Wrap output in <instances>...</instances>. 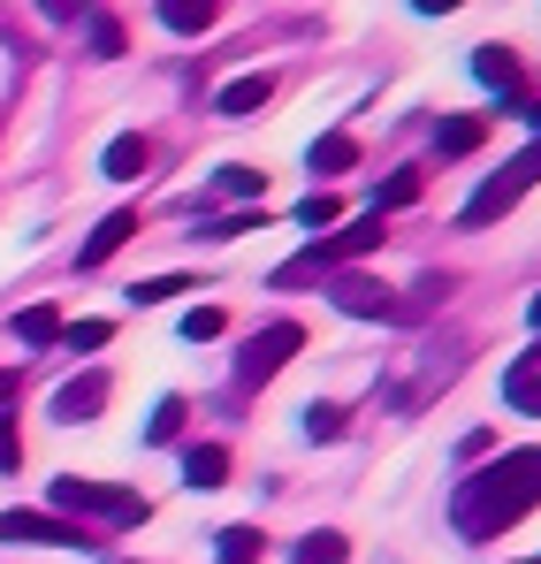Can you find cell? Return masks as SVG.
I'll return each instance as SVG.
<instances>
[{"instance_id":"obj_26","label":"cell","mask_w":541,"mask_h":564,"mask_svg":"<svg viewBox=\"0 0 541 564\" xmlns=\"http://www.w3.org/2000/svg\"><path fill=\"white\" fill-rule=\"evenodd\" d=\"M214 191H221V198H260V169H221Z\"/></svg>"},{"instance_id":"obj_18","label":"cell","mask_w":541,"mask_h":564,"mask_svg":"<svg viewBox=\"0 0 541 564\" xmlns=\"http://www.w3.org/2000/svg\"><path fill=\"white\" fill-rule=\"evenodd\" d=\"M15 336H23V344H62V313H54V305H23V313H15Z\"/></svg>"},{"instance_id":"obj_5","label":"cell","mask_w":541,"mask_h":564,"mask_svg":"<svg viewBox=\"0 0 541 564\" xmlns=\"http://www.w3.org/2000/svg\"><path fill=\"white\" fill-rule=\"evenodd\" d=\"M297 344H305V328H297V321H274V328H260V336L237 351V381H252V389H260V381H274L282 367H290V351H297Z\"/></svg>"},{"instance_id":"obj_8","label":"cell","mask_w":541,"mask_h":564,"mask_svg":"<svg viewBox=\"0 0 541 564\" xmlns=\"http://www.w3.org/2000/svg\"><path fill=\"white\" fill-rule=\"evenodd\" d=\"M504 404L541 420V344H534V351H519V359L504 367Z\"/></svg>"},{"instance_id":"obj_34","label":"cell","mask_w":541,"mask_h":564,"mask_svg":"<svg viewBox=\"0 0 541 564\" xmlns=\"http://www.w3.org/2000/svg\"><path fill=\"white\" fill-rule=\"evenodd\" d=\"M527 564H541V557H527Z\"/></svg>"},{"instance_id":"obj_3","label":"cell","mask_w":541,"mask_h":564,"mask_svg":"<svg viewBox=\"0 0 541 564\" xmlns=\"http://www.w3.org/2000/svg\"><path fill=\"white\" fill-rule=\"evenodd\" d=\"M153 503L138 496V488H115V480H77V473H62L54 480V519H107V527H138Z\"/></svg>"},{"instance_id":"obj_10","label":"cell","mask_w":541,"mask_h":564,"mask_svg":"<svg viewBox=\"0 0 541 564\" xmlns=\"http://www.w3.org/2000/svg\"><path fill=\"white\" fill-rule=\"evenodd\" d=\"M130 237H138V214H107V221L91 229L85 245H77V268H99V260H115Z\"/></svg>"},{"instance_id":"obj_1","label":"cell","mask_w":541,"mask_h":564,"mask_svg":"<svg viewBox=\"0 0 541 564\" xmlns=\"http://www.w3.org/2000/svg\"><path fill=\"white\" fill-rule=\"evenodd\" d=\"M541 503V451H504L496 466L465 473L451 496V527L465 542H496V534H511L527 511Z\"/></svg>"},{"instance_id":"obj_13","label":"cell","mask_w":541,"mask_h":564,"mask_svg":"<svg viewBox=\"0 0 541 564\" xmlns=\"http://www.w3.org/2000/svg\"><path fill=\"white\" fill-rule=\"evenodd\" d=\"M221 480H229V451L221 443H198L183 458V488H221Z\"/></svg>"},{"instance_id":"obj_12","label":"cell","mask_w":541,"mask_h":564,"mask_svg":"<svg viewBox=\"0 0 541 564\" xmlns=\"http://www.w3.org/2000/svg\"><path fill=\"white\" fill-rule=\"evenodd\" d=\"M480 138H488V130H480L473 115H443V122H435V153H443V161H465Z\"/></svg>"},{"instance_id":"obj_23","label":"cell","mask_w":541,"mask_h":564,"mask_svg":"<svg viewBox=\"0 0 541 564\" xmlns=\"http://www.w3.org/2000/svg\"><path fill=\"white\" fill-rule=\"evenodd\" d=\"M305 435L313 443H336L344 435V404H305Z\"/></svg>"},{"instance_id":"obj_30","label":"cell","mask_w":541,"mask_h":564,"mask_svg":"<svg viewBox=\"0 0 541 564\" xmlns=\"http://www.w3.org/2000/svg\"><path fill=\"white\" fill-rule=\"evenodd\" d=\"M23 466V435H15V420H0V473Z\"/></svg>"},{"instance_id":"obj_16","label":"cell","mask_w":541,"mask_h":564,"mask_svg":"<svg viewBox=\"0 0 541 564\" xmlns=\"http://www.w3.org/2000/svg\"><path fill=\"white\" fill-rule=\"evenodd\" d=\"M305 161H313V176H344V169L359 161V145H351L344 130H328V138H313V153H305Z\"/></svg>"},{"instance_id":"obj_21","label":"cell","mask_w":541,"mask_h":564,"mask_svg":"<svg viewBox=\"0 0 541 564\" xmlns=\"http://www.w3.org/2000/svg\"><path fill=\"white\" fill-rule=\"evenodd\" d=\"M412 198H420V176L404 169V176H389V184L374 191V214H397V206H412Z\"/></svg>"},{"instance_id":"obj_24","label":"cell","mask_w":541,"mask_h":564,"mask_svg":"<svg viewBox=\"0 0 541 564\" xmlns=\"http://www.w3.org/2000/svg\"><path fill=\"white\" fill-rule=\"evenodd\" d=\"M176 427H183V397H161V404H153V420H145V443H169Z\"/></svg>"},{"instance_id":"obj_2","label":"cell","mask_w":541,"mask_h":564,"mask_svg":"<svg viewBox=\"0 0 541 564\" xmlns=\"http://www.w3.org/2000/svg\"><path fill=\"white\" fill-rule=\"evenodd\" d=\"M374 245H381V214L366 206V214L351 221V229H336V237H321L313 252L282 260V268H274V290H297V282H321V275H336V268H351V260H359V252H374Z\"/></svg>"},{"instance_id":"obj_20","label":"cell","mask_w":541,"mask_h":564,"mask_svg":"<svg viewBox=\"0 0 541 564\" xmlns=\"http://www.w3.org/2000/svg\"><path fill=\"white\" fill-rule=\"evenodd\" d=\"M176 290H198L191 275H145V282H130V305H169Z\"/></svg>"},{"instance_id":"obj_4","label":"cell","mask_w":541,"mask_h":564,"mask_svg":"<svg viewBox=\"0 0 541 564\" xmlns=\"http://www.w3.org/2000/svg\"><path fill=\"white\" fill-rule=\"evenodd\" d=\"M534 184H541V138H534V145H527V153H519V161H511V169H496L488 184L473 191L457 221H465V229H488L496 214H511V206H519V198H527V191H534Z\"/></svg>"},{"instance_id":"obj_27","label":"cell","mask_w":541,"mask_h":564,"mask_svg":"<svg viewBox=\"0 0 541 564\" xmlns=\"http://www.w3.org/2000/svg\"><path fill=\"white\" fill-rule=\"evenodd\" d=\"M183 336H191V344H214V336H221V313H214V305H191V313H183Z\"/></svg>"},{"instance_id":"obj_19","label":"cell","mask_w":541,"mask_h":564,"mask_svg":"<svg viewBox=\"0 0 541 564\" xmlns=\"http://www.w3.org/2000/svg\"><path fill=\"white\" fill-rule=\"evenodd\" d=\"M214 564H260V534H252V527H221Z\"/></svg>"},{"instance_id":"obj_6","label":"cell","mask_w":541,"mask_h":564,"mask_svg":"<svg viewBox=\"0 0 541 564\" xmlns=\"http://www.w3.org/2000/svg\"><path fill=\"white\" fill-rule=\"evenodd\" d=\"M0 542H46V550H91L99 534H77L54 511H0Z\"/></svg>"},{"instance_id":"obj_22","label":"cell","mask_w":541,"mask_h":564,"mask_svg":"<svg viewBox=\"0 0 541 564\" xmlns=\"http://www.w3.org/2000/svg\"><path fill=\"white\" fill-rule=\"evenodd\" d=\"M297 221H305V229H336V221H344V206H336V191H313V198L297 206Z\"/></svg>"},{"instance_id":"obj_32","label":"cell","mask_w":541,"mask_h":564,"mask_svg":"<svg viewBox=\"0 0 541 564\" xmlns=\"http://www.w3.org/2000/svg\"><path fill=\"white\" fill-rule=\"evenodd\" d=\"M15 404V367H0V412Z\"/></svg>"},{"instance_id":"obj_33","label":"cell","mask_w":541,"mask_h":564,"mask_svg":"<svg viewBox=\"0 0 541 564\" xmlns=\"http://www.w3.org/2000/svg\"><path fill=\"white\" fill-rule=\"evenodd\" d=\"M527 321H534V328H541V290H534V305H527Z\"/></svg>"},{"instance_id":"obj_9","label":"cell","mask_w":541,"mask_h":564,"mask_svg":"<svg viewBox=\"0 0 541 564\" xmlns=\"http://www.w3.org/2000/svg\"><path fill=\"white\" fill-rule=\"evenodd\" d=\"M99 404H107V375H77V381H62L54 389V420H99Z\"/></svg>"},{"instance_id":"obj_11","label":"cell","mask_w":541,"mask_h":564,"mask_svg":"<svg viewBox=\"0 0 541 564\" xmlns=\"http://www.w3.org/2000/svg\"><path fill=\"white\" fill-rule=\"evenodd\" d=\"M268 99H274V85L252 69V77H237V85H221V93H214V115H260Z\"/></svg>"},{"instance_id":"obj_25","label":"cell","mask_w":541,"mask_h":564,"mask_svg":"<svg viewBox=\"0 0 541 564\" xmlns=\"http://www.w3.org/2000/svg\"><path fill=\"white\" fill-rule=\"evenodd\" d=\"M297 564H344V534H305L297 542Z\"/></svg>"},{"instance_id":"obj_28","label":"cell","mask_w":541,"mask_h":564,"mask_svg":"<svg viewBox=\"0 0 541 564\" xmlns=\"http://www.w3.org/2000/svg\"><path fill=\"white\" fill-rule=\"evenodd\" d=\"M107 336H115L107 321H77V328H62V344H69V351H99Z\"/></svg>"},{"instance_id":"obj_15","label":"cell","mask_w":541,"mask_h":564,"mask_svg":"<svg viewBox=\"0 0 541 564\" xmlns=\"http://www.w3.org/2000/svg\"><path fill=\"white\" fill-rule=\"evenodd\" d=\"M145 161H153V153H145V138H115L99 169H107L115 184H138V176H145Z\"/></svg>"},{"instance_id":"obj_31","label":"cell","mask_w":541,"mask_h":564,"mask_svg":"<svg viewBox=\"0 0 541 564\" xmlns=\"http://www.w3.org/2000/svg\"><path fill=\"white\" fill-rule=\"evenodd\" d=\"M245 229H260V214H229V221H206V237H245Z\"/></svg>"},{"instance_id":"obj_14","label":"cell","mask_w":541,"mask_h":564,"mask_svg":"<svg viewBox=\"0 0 541 564\" xmlns=\"http://www.w3.org/2000/svg\"><path fill=\"white\" fill-rule=\"evenodd\" d=\"M473 77H480L488 93H519V62H511L504 46H480V54H473Z\"/></svg>"},{"instance_id":"obj_7","label":"cell","mask_w":541,"mask_h":564,"mask_svg":"<svg viewBox=\"0 0 541 564\" xmlns=\"http://www.w3.org/2000/svg\"><path fill=\"white\" fill-rule=\"evenodd\" d=\"M328 305L351 313V321H397V297H389L381 282H366V275H336L328 282Z\"/></svg>"},{"instance_id":"obj_29","label":"cell","mask_w":541,"mask_h":564,"mask_svg":"<svg viewBox=\"0 0 541 564\" xmlns=\"http://www.w3.org/2000/svg\"><path fill=\"white\" fill-rule=\"evenodd\" d=\"M91 54H99V62H115V54H122V31H115L107 15H91Z\"/></svg>"},{"instance_id":"obj_17","label":"cell","mask_w":541,"mask_h":564,"mask_svg":"<svg viewBox=\"0 0 541 564\" xmlns=\"http://www.w3.org/2000/svg\"><path fill=\"white\" fill-rule=\"evenodd\" d=\"M161 23L183 31V39H198V31L214 23V0H161Z\"/></svg>"}]
</instances>
